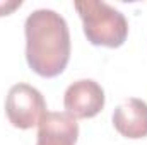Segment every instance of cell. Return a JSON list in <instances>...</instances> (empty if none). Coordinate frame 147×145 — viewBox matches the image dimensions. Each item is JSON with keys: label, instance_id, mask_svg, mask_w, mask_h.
I'll return each instance as SVG.
<instances>
[{"label": "cell", "instance_id": "cell-1", "mask_svg": "<svg viewBox=\"0 0 147 145\" xmlns=\"http://www.w3.org/2000/svg\"><path fill=\"white\" fill-rule=\"evenodd\" d=\"M26 60L38 75L51 79L65 70L70 58V33L65 19L51 9H38L28 15Z\"/></svg>", "mask_w": 147, "mask_h": 145}, {"label": "cell", "instance_id": "cell-2", "mask_svg": "<svg viewBox=\"0 0 147 145\" xmlns=\"http://www.w3.org/2000/svg\"><path fill=\"white\" fill-rule=\"evenodd\" d=\"M74 7L82 19L84 34L91 44L118 48L125 43L128 22L120 10L98 0L75 2Z\"/></svg>", "mask_w": 147, "mask_h": 145}, {"label": "cell", "instance_id": "cell-3", "mask_svg": "<svg viewBox=\"0 0 147 145\" xmlns=\"http://www.w3.org/2000/svg\"><path fill=\"white\" fill-rule=\"evenodd\" d=\"M5 113L12 126L29 130L41 121L46 113V103L36 87L29 84H16L7 94Z\"/></svg>", "mask_w": 147, "mask_h": 145}, {"label": "cell", "instance_id": "cell-4", "mask_svg": "<svg viewBox=\"0 0 147 145\" xmlns=\"http://www.w3.org/2000/svg\"><path fill=\"white\" fill-rule=\"evenodd\" d=\"M63 104L67 113L74 118H94L105 108V91L96 80H77L67 87Z\"/></svg>", "mask_w": 147, "mask_h": 145}, {"label": "cell", "instance_id": "cell-5", "mask_svg": "<svg viewBox=\"0 0 147 145\" xmlns=\"http://www.w3.org/2000/svg\"><path fill=\"white\" fill-rule=\"evenodd\" d=\"M38 126L36 145H75L79 137V125L67 111H46Z\"/></svg>", "mask_w": 147, "mask_h": 145}, {"label": "cell", "instance_id": "cell-6", "mask_svg": "<svg viewBox=\"0 0 147 145\" xmlns=\"http://www.w3.org/2000/svg\"><path fill=\"white\" fill-rule=\"evenodd\" d=\"M113 125L127 138L135 140L147 137V103L137 97L123 101L113 113Z\"/></svg>", "mask_w": 147, "mask_h": 145}, {"label": "cell", "instance_id": "cell-7", "mask_svg": "<svg viewBox=\"0 0 147 145\" xmlns=\"http://www.w3.org/2000/svg\"><path fill=\"white\" fill-rule=\"evenodd\" d=\"M17 7H21V0L19 2H0V15H9Z\"/></svg>", "mask_w": 147, "mask_h": 145}]
</instances>
